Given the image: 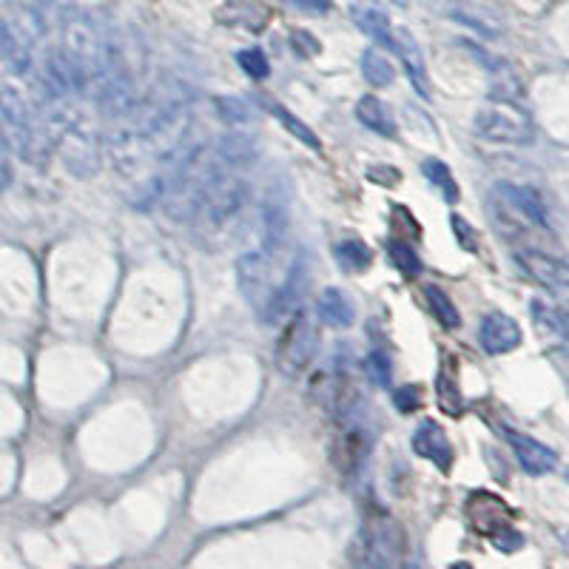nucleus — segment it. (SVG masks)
Here are the masks:
<instances>
[{"label": "nucleus", "instance_id": "obj_1", "mask_svg": "<svg viewBox=\"0 0 569 569\" xmlns=\"http://www.w3.org/2000/svg\"><path fill=\"white\" fill-rule=\"evenodd\" d=\"M404 558V533L402 527L385 513L370 510L365 524L353 541V561L365 567H396Z\"/></svg>", "mask_w": 569, "mask_h": 569}, {"label": "nucleus", "instance_id": "obj_2", "mask_svg": "<svg viewBox=\"0 0 569 569\" xmlns=\"http://www.w3.org/2000/svg\"><path fill=\"white\" fill-rule=\"evenodd\" d=\"M0 120H3V126L12 137V146L18 148V154L26 163L43 160L46 140L37 129L35 111L26 103V97L9 83H0Z\"/></svg>", "mask_w": 569, "mask_h": 569}, {"label": "nucleus", "instance_id": "obj_3", "mask_svg": "<svg viewBox=\"0 0 569 569\" xmlns=\"http://www.w3.org/2000/svg\"><path fill=\"white\" fill-rule=\"evenodd\" d=\"M473 126H476L478 137H484L490 143H504V146H530L535 137L530 114L521 106H515L513 100H501V97L476 111Z\"/></svg>", "mask_w": 569, "mask_h": 569}, {"label": "nucleus", "instance_id": "obj_4", "mask_svg": "<svg viewBox=\"0 0 569 569\" xmlns=\"http://www.w3.org/2000/svg\"><path fill=\"white\" fill-rule=\"evenodd\" d=\"M316 328L311 325V319L302 311H296L291 319H288V328H285V336L276 348V365L285 376H302L305 370L311 368L313 356H316Z\"/></svg>", "mask_w": 569, "mask_h": 569}, {"label": "nucleus", "instance_id": "obj_5", "mask_svg": "<svg viewBox=\"0 0 569 569\" xmlns=\"http://www.w3.org/2000/svg\"><path fill=\"white\" fill-rule=\"evenodd\" d=\"M245 202H248V183L242 177H237V174H231V168H225V171L217 174V180L211 183V188H208L200 211L214 228H222L225 222H231L237 217Z\"/></svg>", "mask_w": 569, "mask_h": 569}, {"label": "nucleus", "instance_id": "obj_6", "mask_svg": "<svg viewBox=\"0 0 569 569\" xmlns=\"http://www.w3.org/2000/svg\"><path fill=\"white\" fill-rule=\"evenodd\" d=\"M308 291V257L305 254H296V259L288 268V276L274 288V296L268 299L262 316V325H279V322H288L299 305H302V296Z\"/></svg>", "mask_w": 569, "mask_h": 569}, {"label": "nucleus", "instance_id": "obj_7", "mask_svg": "<svg viewBox=\"0 0 569 569\" xmlns=\"http://www.w3.org/2000/svg\"><path fill=\"white\" fill-rule=\"evenodd\" d=\"M274 271H271V257L248 251L237 259V285L239 294L245 296V302L257 313L265 311L268 299L274 296Z\"/></svg>", "mask_w": 569, "mask_h": 569}, {"label": "nucleus", "instance_id": "obj_8", "mask_svg": "<svg viewBox=\"0 0 569 569\" xmlns=\"http://www.w3.org/2000/svg\"><path fill=\"white\" fill-rule=\"evenodd\" d=\"M259 220H262V248L271 259H276L285 248L288 239V225H291V211H288V194L276 183L265 191L262 205H259Z\"/></svg>", "mask_w": 569, "mask_h": 569}, {"label": "nucleus", "instance_id": "obj_9", "mask_svg": "<svg viewBox=\"0 0 569 569\" xmlns=\"http://www.w3.org/2000/svg\"><path fill=\"white\" fill-rule=\"evenodd\" d=\"M467 518L473 524V530L487 538H496L498 533L513 527V510L493 493H473L467 498Z\"/></svg>", "mask_w": 569, "mask_h": 569}, {"label": "nucleus", "instance_id": "obj_10", "mask_svg": "<svg viewBox=\"0 0 569 569\" xmlns=\"http://www.w3.org/2000/svg\"><path fill=\"white\" fill-rule=\"evenodd\" d=\"M348 12L353 23H356L370 40H376L379 46H387V49L396 46L393 23H390V15H387V9L379 0H350Z\"/></svg>", "mask_w": 569, "mask_h": 569}, {"label": "nucleus", "instance_id": "obj_11", "mask_svg": "<svg viewBox=\"0 0 569 569\" xmlns=\"http://www.w3.org/2000/svg\"><path fill=\"white\" fill-rule=\"evenodd\" d=\"M478 342H481V348L487 350L490 356H501V353H510V350L521 345V328H518V322H515L513 316L493 311L481 319Z\"/></svg>", "mask_w": 569, "mask_h": 569}, {"label": "nucleus", "instance_id": "obj_12", "mask_svg": "<svg viewBox=\"0 0 569 569\" xmlns=\"http://www.w3.org/2000/svg\"><path fill=\"white\" fill-rule=\"evenodd\" d=\"M413 450L422 456V459L433 461L441 473H450L453 467V444L447 439L444 427L433 419H424L416 433H413Z\"/></svg>", "mask_w": 569, "mask_h": 569}, {"label": "nucleus", "instance_id": "obj_13", "mask_svg": "<svg viewBox=\"0 0 569 569\" xmlns=\"http://www.w3.org/2000/svg\"><path fill=\"white\" fill-rule=\"evenodd\" d=\"M496 194L498 197H504L507 205H510L513 211H518L524 220H530L533 225H538V228H544V231H550L552 228L547 202H544V197H541L535 188H530V185L501 183L496 188Z\"/></svg>", "mask_w": 569, "mask_h": 569}, {"label": "nucleus", "instance_id": "obj_14", "mask_svg": "<svg viewBox=\"0 0 569 569\" xmlns=\"http://www.w3.org/2000/svg\"><path fill=\"white\" fill-rule=\"evenodd\" d=\"M507 439L513 444L515 459H518V464L524 467V473H530V476H547V473H552V470L558 467L555 450L547 447V444H541L538 439H533V436L510 430Z\"/></svg>", "mask_w": 569, "mask_h": 569}, {"label": "nucleus", "instance_id": "obj_15", "mask_svg": "<svg viewBox=\"0 0 569 569\" xmlns=\"http://www.w3.org/2000/svg\"><path fill=\"white\" fill-rule=\"evenodd\" d=\"M393 52L402 57L404 74L413 83V89L422 94L424 100H430V83H427V63H424V52L419 46V40L413 37L410 29H399L396 32V46Z\"/></svg>", "mask_w": 569, "mask_h": 569}, {"label": "nucleus", "instance_id": "obj_16", "mask_svg": "<svg viewBox=\"0 0 569 569\" xmlns=\"http://www.w3.org/2000/svg\"><path fill=\"white\" fill-rule=\"evenodd\" d=\"M515 259L521 262V268L527 271V274L538 279L541 285H547L552 294L555 291H561L564 285H569V268L564 262H558V259L547 257V254H541V251H518Z\"/></svg>", "mask_w": 569, "mask_h": 569}, {"label": "nucleus", "instance_id": "obj_17", "mask_svg": "<svg viewBox=\"0 0 569 569\" xmlns=\"http://www.w3.org/2000/svg\"><path fill=\"white\" fill-rule=\"evenodd\" d=\"M217 160L222 166L231 168V171H239V168H248L257 163V143L251 134H239V131H231L220 137L217 143Z\"/></svg>", "mask_w": 569, "mask_h": 569}, {"label": "nucleus", "instance_id": "obj_18", "mask_svg": "<svg viewBox=\"0 0 569 569\" xmlns=\"http://www.w3.org/2000/svg\"><path fill=\"white\" fill-rule=\"evenodd\" d=\"M365 447H368V439H365V430L362 427H348L342 430V436L336 439L331 450V461L339 467L342 476H350L359 461L365 456Z\"/></svg>", "mask_w": 569, "mask_h": 569}, {"label": "nucleus", "instance_id": "obj_19", "mask_svg": "<svg viewBox=\"0 0 569 569\" xmlns=\"http://www.w3.org/2000/svg\"><path fill=\"white\" fill-rule=\"evenodd\" d=\"M316 311H319V319L325 322V325H331V328H350L353 322H356V308H353V302H350V296L342 291V288H325L322 296H319V305H316Z\"/></svg>", "mask_w": 569, "mask_h": 569}, {"label": "nucleus", "instance_id": "obj_20", "mask_svg": "<svg viewBox=\"0 0 569 569\" xmlns=\"http://www.w3.org/2000/svg\"><path fill=\"white\" fill-rule=\"evenodd\" d=\"M356 117H359V123H362L365 129L376 131L379 137L396 140V134H399V126H396L390 109H387L379 97H373V94H365V97L356 103Z\"/></svg>", "mask_w": 569, "mask_h": 569}, {"label": "nucleus", "instance_id": "obj_21", "mask_svg": "<svg viewBox=\"0 0 569 569\" xmlns=\"http://www.w3.org/2000/svg\"><path fill=\"white\" fill-rule=\"evenodd\" d=\"M217 20H222L225 26H245V29L259 32L268 20V12L251 0H242V3H228L222 12H217Z\"/></svg>", "mask_w": 569, "mask_h": 569}, {"label": "nucleus", "instance_id": "obj_22", "mask_svg": "<svg viewBox=\"0 0 569 569\" xmlns=\"http://www.w3.org/2000/svg\"><path fill=\"white\" fill-rule=\"evenodd\" d=\"M362 74H365V80H368L370 86H376V89H385V86H390L396 80V69H393L390 57L382 49H368L362 55Z\"/></svg>", "mask_w": 569, "mask_h": 569}, {"label": "nucleus", "instance_id": "obj_23", "mask_svg": "<svg viewBox=\"0 0 569 569\" xmlns=\"http://www.w3.org/2000/svg\"><path fill=\"white\" fill-rule=\"evenodd\" d=\"M422 174L433 183V188H436L450 205L459 202V185H456V177H453V171L447 168V163H441L436 157H427V160H422Z\"/></svg>", "mask_w": 569, "mask_h": 569}, {"label": "nucleus", "instance_id": "obj_24", "mask_svg": "<svg viewBox=\"0 0 569 569\" xmlns=\"http://www.w3.org/2000/svg\"><path fill=\"white\" fill-rule=\"evenodd\" d=\"M336 262L350 274H362V271H368L370 262H373V251L362 239H345V242L336 245Z\"/></svg>", "mask_w": 569, "mask_h": 569}, {"label": "nucleus", "instance_id": "obj_25", "mask_svg": "<svg viewBox=\"0 0 569 569\" xmlns=\"http://www.w3.org/2000/svg\"><path fill=\"white\" fill-rule=\"evenodd\" d=\"M424 296H427V305H430V313L439 319V325H444V328H459L461 325V316H459V308L453 305V299L441 291L439 285H427L424 288Z\"/></svg>", "mask_w": 569, "mask_h": 569}, {"label": "nucleus", "instance_id": "obj_26", "mask_svg": "<svg viewBox=\"0 0 569 569\" xmlns=\"http://www.w3.org/2000/svg\"><path fill=\"white\" fill-rule=\"evenodd\" d=\"M439 404L444 413H450V416H459L461 407V390H459V382H456V368H453V359L450 362H444V368L439 373Z\"/></svg>", "mask_w": 569, "mask_h": 569}, {"label": "nucleus", "instance_id": "obj_27", "mask_svg": "<svg viewBox=\"0 0 569 569\" xmlns=\"http://www.w3.org/2000/svg\"><path fill=\"white\" fill-rule=\"evenodd\" d=\"M533 319L541 331L555 333V336H564V339H569V313L567 311H558V308H552V305H547V302H538V299H535Z\"/></svg>", "mask_w": 569, "mask_h": 569}, {"label": "nucleus", "instance_id": "obj_28", "mask_svg": "<svg viewBox=\"0 0 569 569\" xmlns=\"http://www.w3.org/2000/svg\"><path fill=\"white\" fill-rule=\"evenodd\" d=\"M217 106V117H220L225 126H248L254 120V109L242 100V97H217L214 100Z\"/></svg>", "mask_w": 569, "mask_h": 569}, {"label": "nucleus", "instance_id": "obj_29", "mask_svg": "<svg viewBox=\"0 0 569 569\" xmlns=\"http://www.w3.org/2000/svg\"><path fill=\"white\" fill-rule=\"evenodd\" d=\"M387 254H390V262L396 265V271H402L404 276H419L422 274V259L419 254L402 242V239H393L390 245H387Z\"/></svg>", "mask_w": 569, "mask_h": 569}, {"label": "nucleus", "instance_id": "obj_30", "mask_svg": "<svg viewBox=\"0 0 569 569\" xmlns=\"http://www.w3.org/2000/svg\"><path fill=\"white\" fill-rule=\"evenodd\" d=\"M271 111H274L276 120H279V123H282L285 129L291 131V134H294L299 143H305V146L313 148V151H319V148H322V143H319V137L313 134L311 126H305V123H302V120H299L296 114H291V111H288V109H282V106H271Z\"/></svg>", "mask_w": 569, "mask_h": 569}, {"label": "nucleus", "instance_id": "obj_31", "mask_svg": "<svg viewBox=\"0 0 569 569\" xmlns=\"http://www.w3.org/2000/svg\"><path fill=\"white\" fill-rule=\"evenodd\" d=\"M237 63H239V69L248 74L251 80H265V77L271 74V63H268L265 52L257 49V46L237 52Z\"/></svg>", "mask_w": 569, "mask_h": 569}, {"label": "nucleus", "instance_id": "obj_32", "mask_svg": "<svg viewBox=\"0 0 569 569\" xmlns=\"http://www.w3.org/2000/svg\"><path fill=\"white\" fill-rule=\"evenodd\" d=\"M365 370H368V379L376 387H390V382H393V365H390V356L385 350H373L365 359Z\"/></svg>", "mask_w": 569, "mask_h": 569}, {"label": "nucleus", "instance_id": "obj_33", "mask_svg": "<svg viewBox=\"0 0 569 569\" xmlns=\"http://www.w3.org/2000/svg\"><path fill=\"white\" fill-rule=\"evenodd\" d=\"M450 225H453V234H456V239H459L461 248H464V251H470V254H476L478 237H476V231H473V225L464 220V217H459V214H453V217H450Z\"/></svg>", "mask_w": 569, "mask_h": 569}, {"label": "nucleus", "instance_id": "obj_34", "mask_svg": "<svg viewBox=\"0 0 569 569\" xmlns=\"http://www.w3.org/2000/svg\"><path fill=\"white\" fill-rule=\"evenodd\" d=\"M393 402L399 407V413H413V410L422 407V390H419V385L399 387L396 396H393Z\"/></svg>", "mask_w": 569, "mask_h": 569}, {"label": "nucleus", "instance_id": "obj_35", "mask_svg": "<svg viewBox=\"0 0 569 569\" xmlns=\"http://www.w3.org/2000/svg\"><path fill=\"white\" fill-rule=\"evenodd\" d=\"M291 43H294V49L302 57H313L322 52L319 40H316L313 35H308V32H291Z\"/></svg>", "mask_w": 569, "mask_h": 569}, {"label": "nucleus", "instance_id": "obj_36", "mask_svg": "<svg viewBox=\"0 0 569 569\" xmlns=\"http://www.w3.org/2000/svg\"><path fill=\"white\" fill-rule=\"evenodd\" d=\"M12 183V166H9V140L0 134V191H6Z\"/></svg>", "mask_w": 569, "mask_h": 569}, {"label": "nucleus", "instance_id": "obj_37", "mask_svg": "<svg viewBox=\"0 0 569 569\" xmlns=\"http://www.w3.org/2000/svg\"><path fill=\"white\" fill-rule=\"evenodd\" d=\"M490 541H493L501 552H515L521 544H524V538H521V533H515V527L504 530V533H498L496 538H490Z\"/></svg>", "mask_w": 569, "mask_h": 569}, {"label": "nucleus", "instance_id": "obj_38", "mask_svg": "<svg viewBox=\"0 0 569 569\" xmlns=\"http://www.w3.org/2000/svg\"><path fill=\"white\" fill-rule=\"evenodd\" d=\"M285 3H291V6H294V9H299V12L322 15V12H328V9H331L333 0H285Z\"/></svg>", "mask_w": 569, "mask_h": 569}, {"label": "nucleus", "instance_id": "obj_39", "mask_svg": "<svg viewBox=\"0 0 569 569\" xmlns=\"http://www.w3.org/2000/svg\"><path fill=\"white\" fill-rule=\"evenodd\" d=\"M370 180H376V185H396L399 180H402V174L396 171V168H387V166H382V168H370Z\"/></svg>", "mask_w": 569, "mask_h": 569}, {"label": "nucleus", "instance_id": "obj_40", "mask_svg": "<svg viewBox=\"0 0 569 569\" xmlns=\"http://www.w3.org/2000/svg\"><path fill=\"white\" fill-rule=\"evenodd\" d=\"M6 26H9V20L0 18V52H3V37H6Z\"/></svg>", "mask_w": 569, "mask_h": 569}, {"label": "nucleus", "instance_id": "obj_41", "mask_svg": "<svg viewBox=\"0 0 569 569\" xmlns=\"http://www.w3.org/2000/svg\"><path fill=\"white\" fill-rule=\"evenodd\" d=\"M561 544H564V550L569 552V530H564V533H561Z\"/></svg>", "mask_w": 569, "mask_h": 569}, {"label": "nucleus", "instance_id": "obj_42", "mask_svg": "<svg viewBox=\"0 0 569 569\" xmlns=\"http://www.w3.org/2000/svg\"><path fill=\"white\" fill-rule=\"evenodd\" d=\"M390 3H393V6H399V9H407V3H410V0H390Z\"/></svg>", "mask_w": 569, "mask_h": 569}, {"label": "nucleus", "instance_id": "obj_43", "mask_svg": "<svg viewBox=\"0 0 569 569\" xmlns=\"http://www.w3.org/2000/svg\"><path fill=\"white\" fill-rule=\"evenodd\" d=\"M567 481H569V473H567Z\"/></svg>", "mask_w": 569, "mask_h": 569}]
</instances>
